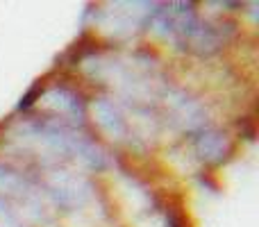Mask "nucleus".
Masks as SVG:
<instances>
[{
  "mask_svg": "<svg viewBox=\"0 0 259 227\" xmlns=\"http://www.w3.org/2000/svg\"><path fill=\"white\" fill-rule=\"evenodd\" d=\"M148 23L164 39H170L182 50L196 53L200 57L219 53L228 36L232 34L230 25H211L202 21L193 9V3L155 5Z\"/></svg>",
  "mask_w": 259,
  "mask_h": 227,
  "instance_id": "1",
  "label": "nucleus"
},
{
  "mask_svg": "<svg viewBox=\"0 0 259 227\" xmlns=\"http://www.w3.org/2000/svg\"><path fill=\"white\" fill-rule=\"evenodd\" d=\"M18 139L25 143H34L39 148L53 150L57 155H66L80 159L84 166L94 170H103L109 166V157L94 139L80 134L57 120H25L18 127Z\"/></svg>",
  "mask_w": 259,
  "mask_h": 227,
  "instance_id": "2",
  "label": "nucleus"
},
{
  "mask_svg": "<svg viewBox=\"0 0 259 227\" xmlns=\"http://www.w3.org/2000/svg\"><path fill=\"white\" fill-rule=\"evenodd\" d=\"M48 196L64 211H77L91 200L94 187L89 179L68 170H53L48 175Z\"/></svg>",
  "mask_w": 259,
  "mask_h": 227,
  "instance_id": "3",
  "label": "nucleus"
},
{
  "mask_svg": "<svg viewBox=\"0 0 259 227\" xmlns=\"http://www.w3.org/2000/svg\"><path fill=\"white\" fill-rule=\"evenodd\" d=\"M164 96H166V107H168L170 120L178 127L189 129V132H198V129L205 127L207 109L202 107V103H198L196 98L184 94L182 89H173V86H166Z\"/></svg>",
  "mask_w": 259,
  "mask_h": 227,
  "instance_id": "4",
  "label": "nucleus"
},
{
  "mask_svg": "<svg viewBox=\"0 0 259 227\" xmlns=\"http://www.w3.org/2000/svg\"><path fill=\"white\" fill-rule=\"evenodd\" d=\"M0 193L21 200L34 218H39V220L46 218V207L41 202L39 187L34 182H30L25 175H21L18 170L3 166V164H0Z\"/></svg>",
  "mask_w": 259,
  "mask_h": 227,
  "instance_id": "5",
  "label": "nucleus"
},
{
  "mask_svg": "<svg viewBox=\"0 0 259 227\" xmlns=\"http://www.w3.org/2000/svg\"><path fill=\"white\" fill-rule=\"evenodd\" d=\"M193 150L207 164H223L228 161V157L232 155V143L230 137L221 129H211V127H202L196 132L193 137Z\"/></svg>",
  "mask_w": 259,
  "mask_h": 227,
  "instance_id": "6",
  "label": "nucleus"
},
{
  "mask_svg": "<svg viewBox=\"0 0 259 227\" xmlns=\"http://www.w3.org/2000/svg\"><path fill=\"white\" fill-rule=\"evenodd\" d=\"M46 105H48L53 112L68 116L75 125H84L87 116H84V103L82 98L75 94V91L66 89V86H50V89H44V96H41Z\"/></svg>",
  "mask_w": 259,
  "mask_h": 227,
  "instance_id": "7",
  "label": "nucleus"
},
{
  "mask_svg": "<svg viewBox=\"0 0 259 227\" xmlns=\"http://www.w3.org/2000/svg\"><path fill=\"white\" fill-rule=\"evenodd\" d=\"M91 109H94L96 123L100 125V129H103L109 139H114V141H125L130 134V127H127L125 116H123V112L118 109V105L114 103V100L98 98V100H94Z\"/></svg>",
  "mask_w": 259,
  "mask_h": 227,
  "instance_id": "8",
  "label": "nucleus"
},
{
  "mask_svg": "<svg viewBox=\"0 0 259 227\" xmlns=\"http://www.w3.org/2000/svg\"><path fill=\"white\" fill-rule=\"evenodd\" d=\"M41 96H44V86H41V84L30 86V91H27V94L23 96L21 100H18L16 109H18V112H25V109H30L32 105L36 103V100H41Z\"/></svg>",
  "mask_w": 259,
  "mask_h": 227,
  "instance_id": "9",
  "label": "nucleus"
},
{
  "mask_svg": "<svg viewBox=\"0 0 259 227\" xmlns=\"http://www.w3.org/2000/svg\"><path fill=\"white\" fill-rule=\"evenodd\" d=\"M0 227H21L18 218L14 216V211L0 200Z\"/></svg>",
  "mask_w": 259,
  "mask_h": 227,
  "instance_id": "10",
  "label": "nucleus"
},
{
  "mask_svg": "<svg viewBox=\"0 0 259 227\" xmlns=\"http://www.w3.org/2000/svg\"><path fill=\"white\" fill-rule=\"evenodd\" d=\"M166 227H187V220L178 211H168L166 214Z\"/></svg>",
  "mask_w": 259,
  "mask_h": 227,
  "instance_id": "11",
  "label": "nucleus"
}]
</instances>
